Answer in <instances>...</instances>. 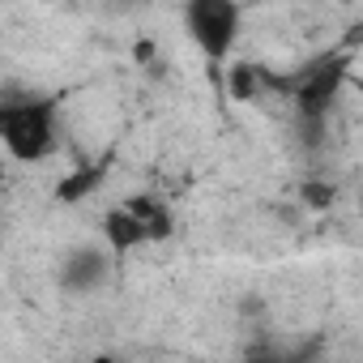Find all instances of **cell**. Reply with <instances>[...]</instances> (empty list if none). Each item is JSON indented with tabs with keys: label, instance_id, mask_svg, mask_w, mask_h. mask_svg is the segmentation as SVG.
<instances>
[{
	"label": "cell",
	"instance_id": "5b68a950",
	"mask_svg": "<svg viewBox=\"0 0 363 363\" xmlns=\"http://www.w3.org/2000/svg\"><path fill=\"white\" fill-rule=\"evenodd\" d=\"M103 240H107L111 252H133V248L145 244V227H141L137 218H128V214L116 206V210L103 214Z\"/></svg>",
	"mask_w": 363,
	"mask_h": 363
},
{
	"label": "cell",
	"instance_id": "3957f363",
	"mask_svg": "<svg viewBox=\"0 0 363 363\" xmlns=\"http://www.w3.org/2000/svg\"><path fill=\"white\" fill-rule=\"evenodd\" d=\"M346 69H350V56H333V60L308 69V73L295 82V107H299L303 120L320 124V120L329 116V107L337 103V90H342V82H346Z\"/></svg>",
	"mask_w": 363,
	"mask_h": 363
},
{
	"label": "cell",
	"instance_id": "8992f818",
	"mask_svg": "<svg viewBox=\"0 0 363 363\" xmlns=\"http://www.w3.org/2000/svg\"><path fill=\"white\" fill-rule=\"evenodd\" d=\"M261 86H265V73L257 65H231L227 69V90L235 103H252L261 94Z\"/></svg>",
	"mask_w": 363,
	"mask_h": 363
},
{
	"label": "cell",
	"instance_id": "8fae6325",
	"mask_svg": "<svg viewBox=\"0 0 363 363\" xmlns=\"http://www.w3.org/2000/svg\"><path fill=\"white\" fill-rule=\"evenodd\" d=\"M94 363H116V359H111V354H99V359H94Z\"/></svg>",
	"mask_w": 363,
	"mask_h": 363
},
{
	"label": "cell",
	"instance_id": "9c48e42d",
	"mask_svg": "<svg viewBox=\"0 0 363 363\" xmlns=\"http://www.w3.org/2000/svg\"><path fill=\"white\" fill-rule=\"evenodd\" d=\"M133 56H137V60H141V65H150V60H154V43H150V39H141V43H137V52H133Z\"/></svg>",
	"mask_w": 363,
	"mask_h": 363
},
{
	"label": "cell",
	"instance_id": "7c38bea8",
	"mask_svg": "<svg viewBox=\"0 0 363 363\" xmlns=\"http://www.w3.org/2000/svg\"><path fill=\"white\" fill-rule=\"evenodd\" d=\"M0 184H5V167H0Z\"/></svg>",
	"mask_w": 363,
	"mask_h": 363
},
{
	"label": "cell",
	"instance_id": "52a82bcc",
	"mask_svg": "<svg viewBox=\"0 0 363 363\" xmlns=\"http://www.w3.org/2000/svg\"><path fill=\"white\" fill-rule=\"evenodd\" d=\"M299 201L308 206V210H316V214H325L333 201H337V189L333 184H325V179H308V184L299 189Z\"/></svg>",
	"mask_w": 363,
	"mask_h": 363
},
{
	"label": "cell",
	"instance_id": "30bf717a",
	"mask_svg": "<svg viewBox=\"0 0 363 363\" xmlns=\"http://www.w3.org/2000/svg\"><path fill=\"white\" fill-rule=\"evenodd\" d=\"M248 363H286V359H274V354H261V359H248Z\"/></svg>",
	"mask_w": 363,
	"mask_h": 363
},
{
	"label": "cell",
	"instance_id": "7a4b0ae2",
	"mask_svg": "<svg viewBox=\"0 0 363 363\" xmlns=\"http://www.w3.org/2000/svg\"><path fill=\"white\" fill-rule=\"evenodd\" d=\"M189 35L193 43L206 52V60H227L231 48H235V35H240V22H244V9L235 5V0H193L189 13Z\"/></svg>",
	"mask_w": 363,
	"mask_h": 363
},
{
	"label": "cell",
	"instance_id": "ba28073f",
	"mask_svg": "<svg viewBox=\"0 0 363 363\" xmlns=\"http://www.w3.org/2000/svg\"><path fill=\"white\" fill-rule=\"evenodd\" d=\"M120 210H124L128 218H137V223L145 227V223H150V218H158V214H162L167 206H158L154 197H145V193H137V197H128V201H120Z\"/></svg>",
	"mask_w": 363,
	"mask_h": 363
},
{
	"label": "cell",
	"instance_id": "6da1fadb",
	"mask_svg": "<svg viewBox=\"0 0 363 363\" xmlns=\"http://www.w3.org/2000/svg\"><path fill=\"white\" fill-rule=\"evenodd\" d=\"M0 145L18 162H43L56 150V99L0 103Z\"/></svg>",
	"mask_w": 363,
	"mask_h": 363
},
{
	"label": "cell",
	"instance_id": "277c9868",
	"mask_svg": "<svg viewBox=\"0 0 363 363\" xmlns=\"http://www.w3.org/2000/svg\"><path fill=\"white\" fill-rule=\"evenodd\" d=\"M103 179H107V162H86V167H73L69 175H60V179H56L52 197H56L60 206H82L86 197H94V193L103 189Z\"/></svg>",
	"mask_w": 363,
	"mask_h": 363
}]
</instances>
